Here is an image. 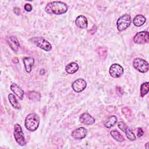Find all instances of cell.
Returning <instances> with one entry per match:
<instances>
[{
	"label": "cell",
	"mask_w": 149,
	"mask_h": 149,
	"mask_svg": "<svg viewBox=\"0 0 149 149\" xmlns=\"http://www.w3.org/2000/svg\"><path fill=\"white\" fill-rule=\"evenodd\" d=\"M13 136L16 143L21 146H24L26 144V142L24 139V133L22 130L21 126L16 123L14 126Z\"/></svg>",
	"instance_id": "cell-5"
},
{
	"label": "cell",
	"mask_w": 149,
	"mask_h": 149,
	"mask_svg": "<svg viewBox=\"0 0 149 149\" xmlns=\"http://www.w3.org/2000/svg\"><path fill=\"white\" fill-rule=\"evenodd\" d=\"M97 52L101 59H105L107 56L108 49L106 47H100L97 49Z\"/></svg>",
	"instance_id": "cell-22"
},
{
	"label": "cell",
	"mask_w": 149,
	"mask_h": 149,
	"mask_svg": "<svg viewBox=\"0 0 149 149\" xmlns=\"http://www.w3.org/2000/svg\"><path fill=\"white\" fill-rule=\"evenodd\" d=\"M40 124V118L38 115L34 113L29 114L24 122L26 128L31 132H34L37 129Z\"/></svg>",
	"instance_id": "cell-2"
},
{
	"label": "cell",
	"mask_w": 149,
	"mask_h": 149,
	"mask_svg": "<svg viewBox=\"0 0 149 149\" xmlns=\"http://www.w3.org/2000/svg\"><path fill=\"white\" fill-rule=\"evenodd\" d=\"M118 127L123 132H125L126 129H127V126H126V125L123 122H119L118 123Z\"/></svg>",
	"instance_id": "cell-26"
},
{
	"label": "cell",
	"mask_w": 149,
	"mask_h": 149,
	"mask_svg": "<svg viewBox=\"0 0 149 149\" xmlns=\"http://www.w3.org/2000/svg\"><path fill=\"white\" fill-rule=\"evenodd\" d=\"M143 134H144V131L143 130V129L141 127H139L137 129V136L141 137L143 135Z\"/></svg>",
	"instance_id": "cell-29"
},
{
	"label": "cell",
	"mask_w": 149,
	"mask_h": 149,
	"mask_svg": "<svg viewBox=\"0 0 149 149\" xmlns=\"http://www.w3.org/2000/svg\"><path fill=\"white\" fill-rule=\"evenodd\" d=\"M146 21V17L142 15H136L133 20V23L135 26L140 27L143 26Z\"/></svg>",
	"instance_id": "cell-18"
},
{
	"label": "cell",
	"mask_w": 149,
	"mask_h": 149,
	"mask_svg": "<svg viewBox=\"0 0 149 149\" xmlns=\"http://www.w3.org/2000/svg\"><path fill=\"white\" fill-rule=\"evenodd\" d=\"M148 142H147L146 144V146H145V147L146 148H148V147H147V146H148Z\"/></svg>",
	"instance_id": "cell-33"
},
{
	"label": "cell",
	"mask_w": 149,
	"mask_h": 149,
	"mask_svg": "<svg viewBox=\"0 0 149 149\" xmlns=\"http://www.w3.org/2000/svg\"><path fill=\"white\" fill-rule=\"evenodd\" d=\"M125 134H126V137L130 140L132 141H134L136 140V136L134 134V133L129 128V127H127V129H126L125 132Z\"/></svg>",
	"instance_id": "cell-25"
},
{
	"label": "cell",
	"mask_w": 149,
	"mask_h": 149,
	"mask_svg": "<svg viewBox=\"0 0 149 149\" xmlns=\"http://www.w3.org/2000/svg\"><path fill=\"white\" fill-rule=\"evenodd\" d=\"M110 134L111 136L117 141L122 142L125 141V138L123 137V136L117 130H111L110 132Z\"/></svg>",
	"instance_id": "cell-21"
},
{
	"label": "cell",
	"mask_w": 149,
	"mask_h": 149,
	"mask_svg": "<svg viewBox=\"0 0 149 149\" xmlns=\"http://www.w3.org/2000/svg\"><path fill=\"white\" fill-rule=\"evenodd\" d=\"M6 41L8 44H9L10 48L13 51H17L19 47L20 46L19 41L17 40V38L12 36H10L6 37Z\"/></svg>",
	"instance_id": "cell-11"
},
{
	"label": "cell",
	"mask_w": 149,
	"mask_h": 149,
	"mask_svg": "<svg viewBox=\"0 0 149 149\" xmlns=\"http://www.w3.org/2000/svg\"><path fill=\"white\" fill-rule=\"evenodd\" d=\"M45 70L44 69H42L40 71V74L41 75H44L45 74Z\"/></svg>",
	"instance_id": "cell-32"
},
{
	"label": "cell",
	"mask_w": 149,
	"mask_h": 149,
	"mask_svg": "<svg viewBox=\"0 0 149 149\" xmlns=\"http://www.w3.org/2000/svg\"><path fill=\"white\" fill-rule=\"evenodd\" d=\"M123 67L118 63L112 64L109 70L110 75L113 78H118L120 77L123 73Z\"/></svg>",
	"instance_id": "cell-8"
},
{
	"label": "cell",
	"mask_w": 149,
	"mask_h": 149,
	"mask_svg": "<svg viewBox=\"0 0 149 149\" xmlns=\"http://www.w3.org/2000/svg\"><path fill=\"white\" fill-rule=\"evenodd\" d=\"M8 99L10 103V104L12 105V107L16 109H20L21 108V106L20 104L18 102L17 99L16 98L15 96L13 94H9L8 95Z\"/></svg>",
	"instance_id": "cell-20"
},
{
	"label": "cell",
	"mask_w": 149,
	"mask_h": 149,
	"mask_svg": "<svg viewBox=\"0 0 149 149\" xmlns=\"http://www.w3.org/2000/svg\"><path fill=\"white\" fill-rule=\"evenodd\" d=\"M30 41L35 44L38 47L45 51H50L52 49V45L49 42L41 37H35L31 38Z\"/></svg>",
	"instance_id": "cell-4"
},
{
	"label": "cell",
	"mask_w": 149,
	"mask_h": 149,
	"mask_svg": "<svg viewBox=\"0 0 149 149\" xmlns=\"http://www.w3.org/2000/svg\"><path fill=\"white\" fill-rule=\"evenodd\" d=\"M75 24L80 29H86L88 26V21L84 16L80 15L76 17Z\"/></svg>",
	"instance_id": "cell-14"
},
{
	"label": "cell",
	"mask_w": 149,
	"mask_h": 149,
	"mask_svg": "<svg viewBox=\"0 0 149 149\" xmlns=\"http://www.w3.org/2000/svg\"><path fill=\"white\" fill-rule=\"evenodd\" d=\"M133 65L134 68L141 73H146L148 72L149 66L148 62L141 58H137L133 60Z\"/></svg>",
	"instance_id": "cell-6"
},
{
	"label": "cell",
	"mask_w": 149,
	"mask_h": 149,
	"mask_svg": "<svg viewBox=\"0 0 149 149\" xmlns=\"http://www.w3.org/2000/svg\"><path fill=\"white\" fill-rule=\"evenodd\" d=\"M87 86V83L83 79H78L74 80L72 85L73 90L76 93L83 91Z\"/></svg>",
	"instance_id": "cell-9"
},
{
	"label": "cell",
	"mask_w": 149,
	"mask_h": 149,
	"mask_svg": "<svg viewBox=\"0 0 149 149\" xmlns=\"http://www.w3.org/2000/svg\"><path fill=\"white\" fill-rule=\"evenodd\" d=\"M87 134V129L84 127H80L74 130L72 132L71 136L73 138L75 139H83L86 137Z\"/></svg>",
	"instance_id": "cell-10"
},
{
	"label": "cell",
	"mask_w": 149,
	"mask_h": 149,
	"mask_svg": "<svg viewBox=\"0 0 149 149\" xmlns=\"http://www.w3.org/2000/svg\"><path fill=\"white\" fill-rule=\"evenodd\" d=\"M24 9H25L26 11H27V12H30V11H31V10H32V6H31V4H30V3H26V4L24 5Z\"/></svg>",
	"instance_id": "cell-28"
},
{
	"label": "cell",
	"mask_w": 149,
	"mask_h": 149,
	"mask_svg": "<svg viewBox=\"0 0 149 149\" xmlns=\"http://www.w3.org/2000/svg\"><path fill=\"white\" fill-rule=\"evenodd\" d=\"M12 62L15 63H19V59L17 57H14L12 58Z\"/></svg>",
	"instance_id": "cell-31"
},
{
	"label": "cell",
	"mask_w": 149,
	"mask_h": 149,
	"mask_svg": "<svg viewBox=\"0 0 149 149\" xmlns=\"http://www.w3.org/2000/svg\"><path fill=\"white\" fill-rule=\"evenodd\" d=\"M26 95L29 100L33 101H38L40 100L41 97V94L36 91H29L27 93Z\"/></svg>",
	"instance_id": "cell-17"
},
{
	"label": "cell",
	"mask_w": 149,
	"mask_h": 149,
	"mask_svg": "<svg viewBox=\"0 0 149 149\" xmlns=\"http://www.w3.org/2000/svg\"><path fill=\"white\" fill-rule=\"evenodd\" d=\"M149 91V83L148 81L143 83L140 86V95L141 97H144L146 95Z\"/></svg>",
	"instance_id": "cell-23"
},
{
	"label": "cell",
	"mask_w": 149,
	"mask_h": 149,
	"mask_svg": "<svg viewBox=\"0 0 149 149\" xmlns=\"http://www.w3.org/2000/svg\"><path fill=\"white\" fill-rule=\"evenodd\" d=\"M68 10L66 4L61 1H54L48 3L45 8V11L48 14L62 15Z\"/></svg>",
	"instance_id": "cell-1"
},
{
	"label": "cell",
	"mask_w": 149,
	"mask_h": 149,
	"mask_svg": "<svg viewBox=\"0 0 149 149\" xmlns=\"http://www.w3.org/2000/svg\"><path fill=\"white\" fill-rule=\"evenodd\" d=\"M79 68V66L77 63L72 62L66 66L65 71L69 74H73L78 70Z\"/></svg>",
	"instance_id": "cell-16"
},
{
	"label": "cell",
	"mask_w": 149,
	"mask_h": 149,
	"mask_svg": "<svg viewBox=\"0 0 149 149\" xmlns=\"http://www.w3.org/2000/svg\"><path fill=\"white\" fill-rule=\"evenodd\" d=\"M149 41L148 32L147 31H142L137 33L133 37L134 43L143 44L147 43Z\"/></svg>",
	"instance_id": "cell-7"
},
{
	"label": "cell",
	"mask_w": 149,
	"mask_h": 149,
	"mask_svg": "<svg viewBox=\"0 0 149 149\" xmlns=\"http://www.w3.org/2000/svg\"><path fill=\"white\" fill-rule=\"evenodd\" d=\"M131 24V16L128 14H125L119 17L116 22V27L119 31H123Z\"/></svg>",
	"instance_id": "cell-3"
},
{
	"label": "cell",
	"mask_w": 149,
	"mask_h": 149,
	"mask_svg": "<svg viewBox=\"0 0 149 149\" xmlns=\"http://www.w3.org/2000/svg\"><path fill=\"white\" fill-rule=\"evenodd\" d=\"M122 113L124 115L125 118L129 120H131L132 119V113L131 109L128 107H123L122 109Z\"/></svg>",
	"instance_id": "cell-24"
},
{
	"label": "cell",
	"mask_w": 149,
	"mask_h": 149,
	"mask_svg": "<svg viewBox=\"0 0 149 149\" xmlns=\"http://www.w3.org/2000/svg\"><path fill=\"white\" fill-rule=\"evenodd\" d=\"M13 12L17 15H19L20 14V8L18 7H15L13 8Z\"/></svg>",
	"instance_id": "cell-30"
},
{
	"label": "cell",
	"mask_w": 149,
	"mask_h": 149,
	"mask_svg": "<svg viewBox=\"0 0 149 149\" xmlns=\"http://www.w3.org/2000/svg\"><path fill=\"white\" fill-rule=\"evenodd\" d=\"M23 62L25 67V70L27 73L31 72L32 67L34 63V59L31 56H25L23 58Z\"/></svg>",
	"instance_id": "cell-13"
},
{
	"label": "cell",
	"mask_w": 149,
	"mask_h": 149,
	"mask_svg": "<svg viewBox=\"0 0 149 149\" xmlns=\"http://www.w3.org/2000/svg\"><path fill=\"white\" fill-rule=\"evenodd\" d=\"M10 90L14 93V94L20 99L22 100L24 95V91L20 87H19L17 84L15 83H13L10 85Z\"/></svg>",
	"instance_id": "cell-15"
},
{
	"label": "cell",
	"mask_w": 149,
	"mask_h": 149,
	"mask_svg": "<svg viewBox=\"0 0 149 149\" xmlns=\"http://www.w3.org/2000/svg\"><path fill=\"white\" fill-rule=\"evenodd\" d=\"M116 93L118 95H119V96H121L123 95L124 91H123V88L120 87V86H117L116 87Z\"/></svg>",
	"instance_id": "cell-27"
},
{
	"label": "cell",
	"mask_w": 149,
	"mask_h": 149,
	"mask_svg": "<svg viewBox=\"0 0 149 149\" xmlns=\"http://www.w3.org/2000/svg\"><path fill=\"white\" fill-rule=\"evenodd\" d=\"M117 120H118V119L116 116H115V115L110 116L104 122V125L105 127L111 128V127L113 126L116 123Z\"/></svg>",
	"instance_id": "cell-19"
},
{
	"label": "cell",
	"mask_w": 149,
	"mask_h": 149,
	"mask_svg": "<svg viewBox=\"0 0 149 149\" xmlns=\"http://www.w3.org/2000/svg\"><path fill=\"white\" fill-rule=\"evenodd\" d=\"M79 120L81 123L87 125H91L95 123L94 118H93L87 112L83 113L80 116Z\"/></svg>",
	"instance_id": "cell-12"
}]
</instances>
